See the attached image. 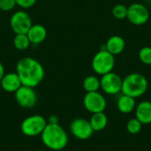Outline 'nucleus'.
Returning <instances> with one entry per match:
<instances>
[{
	"mask_svg": "<svg viewBox=\"0 0 151 151\" xmlns=\"http://www.w3.org/2000/svg\"><path fill=\"white\" fill-rule=\"evenodd\" d=\"M16 73L22 85L31 88L37 87L42 81L45 75L42 65L31 57H25L18 61Z\"/></svg>",
	"mask_w": 151,
	"mask_h": 151,
	"instance_id": "obj_1",
	"label": "nucleus"
},
{
	"mask_svg": "<svg viewBox=\"0 0 151 151\" xmlns=\"http://www.w3.org/2000/svg\"><path fill=\"white\" fill-rule=\"evenodd\" d=\"M41 140L46 148L54 151L62 150L68 143V134L58 123H47L41 134Z\"/></svg>",
	"mask_w": 151,
	"mask_h": 151,
	"instance_id": "obj_2",
	"label": "nucleus"
},
{
	"mask_svg": "<svg viewBox=\"0 0 151 151\" xmlns=\"http://www.w3.org/2000/svg\"><path fill=\"white\" fill-rule=\"evenodd\" d=\"M148 87V80L143 74L132 73L123 79L121 92L124 95L137 98L146 93Z\"/></svg>",
	"mask_w": 151,
	"mask_h": 151,
	"instance_id": "obj_3",
	"label": "nucleus"
},
{
	"mask_svg": "<svg viewBox=\"0 0 151 151\" xmlns=\"http://www.w3.org/2000/svg\"><path fill=\"white\" fill-rule=\"evenodd\" d=\"M115 65V56L110 53L108 50H101L97 51L91 62L93 71L98 75H104L112 72Z\"/></svg>",
	"mask_w": 151,
	"mask_h": 151,
	"instance_id": "obj_4",
	"label": "nucleus"
},
{
	"mask_svg": "<svg viewBox=\"0 0 151 151\" xmlns=\"http://www.w3.org/2000/svg\"><path fill=\"white\" fill-rule=\"evenodd\" d=\"M47 125V119L42 115H31L23 119L20 125L21 133L27 137L41 135Z\"/></svg>",
	"mask_w": 151,
	"mask_h": 151,
	"instance_id": "obj_5",
	"label": "nucleus"
},
{
	"mask_svg": "<svg viewBox=\"0 0 151 151\" xmlns=\"http://www.w3.org/2000/svg\"><path fill=\"white\" fill-rule=\"evenodd\" d=\"M30 15L24 10L15 12L10 18V27L16 34H27L32 26Z\"/></svg>",
	"mask_w": 151,
	"mask_h": 151,
	"instance_id": "obj_6",
	"label": "nucleus"
},
{
	"mask_svg": "<svg viewBox=\"0 0 151 151\" xmlns=\"http://www.w3.org/2000/svg\"><path fill=\"white\" fill-rule=\"evenodd\" d=\"M127 19L135 26H142L148 22L150 19L149 9L141 3H134L127 6Z\"/></svg>",
	"mask_w": 151,
	"mask_h": 151,
	"instance_id": "obj_7",
	"label": "nucleus"
},
{
	"mask_svg": "<svg viewBox=\"0 0 151 151\" xmlns=\"http://www.w3.org/2000/svg\"><path fill=\"white\" fill-rule=\"evenodd\" d=\"M83 105L90 113H97L104 111L107 103L105 97L98 91L87 92L83 98Z\"/></svg>",
	"mask_w": 151,
	"mask_h": 151,
	"instance_id": "obj_8",
	"label": "nucleus"
},
{
	"mask_svg": "<svg viewBox=\"0 0 151 151\" xmlns=\"http://www.w3.org/2000/svg\"><path fill=\"white\" fill-rule=\"evenodd\" d=\"M123 79L116 73L111 72L102 75L100 79V88L108 95H117L121 92Z\"/></svg>",
	"mask_w": 151,
	"mask_h": 151,
	"instance_id": "obj_9",
	"label": "nucleus"
},
{
	"mask_svg": "<svg viewBox=\"0 0 151 151\" xmlns=\"http://www.w3.org/2000/svg\"><path fill=\"white\" fill-rule=\"evenodd\" d=\"M69 129L75 138L81 141L89 139L94 133L89 121L82 118H76L73 119L70 123Z\"/></svg>",
	"mask_w": 151,
	"mask_h": 151,
	"instance_id": "obj_10",
	"label": "nucleus"
},
{
	"mask_svg": "<svg viewBox=\"0 0 151 151\" xmlns=\"http://www.w3.org/2000/svg\"><path fill=\"white\" fill-rule=\"evenodd\" d=\"M34 88H35L21 85L19 88L14 93L15 100L21 108L29 109L33 108L36 104L38 98L37 94Z\"/></svg>",
	"mask_w": 151,
	"mask_h": 151,
	"instance_id": "obj_11",
	"label": "nucleus"
},
{
	"mask_svg": "<svg viewBox=\"0 0 151 151\" xmlns=\"http://www.w3.org/2000/svg\"><path fill=\"white\" fill-rule=\"evenodd\" d=\"M0 85L4 91L8 93H15L22 84L16 72H11L4 75L0 81Z\"/></svg>",
	"mask_w": 151,
	"mask_h": 151,
	"instance_id": "obj_12",
	"label": "nucleus"
},
{
	"mask_svg": "<svg viewBox=\"0 0 151 151\" xmlns=\"http://www.w3.org/2000/svg\"><path fill=\"white\" fill-rule=\"evenodd\" d=\"M27 35L31 42V44L37 45L42 43L47 36V30L44 26L41 24L32 25L27 33Z\"/></svg>",
	"mask_w": 151,
	"mask_h": 151,
	"instance_id": "obj_13",
	"label": "nucleus"
},
{
	"mask_svg": "<svg viewBox=\"0 0 151 151\" xmlns=\"http://www.w3.org/2000/svg\"><path fill=\"white\" fill-rule=\"evenodd\" d=\"M135 118L142 124H151V102L142 101L135 107Z\"/></svg>",
	"mask_w": 151,
	"mask_h": 151,
	"instance_id": "obj_14",
	"label": "nucleus"
},
{
	"mask_svg": "<svg viewBox=\"0 0 151 151\" xmlns=\"http://www.w3.org/2000/svg\"><path fill=\"white\" fill-rule=\"evenodd\" d=\"M126 47V42L120 35H111L105 43V50L114 56L122 53Z\"/></svg>",
	"mask_w": 151,
	"mask_h": 151,
	"instance_id": "obj_15",
	"label": "nucleus"
},
{
	"mask_svg": "<svg viewBox=\"0 0 151 151\" xmlns=\"http://www.w3.org/2000/svg\"><path fill=\"white\" fill-rule=\"evenodd\" d=\"M117 107H118V110L121 113L128 114L132 112L134 110H135V107H136L135 98L123 94L122 96L119 97L117 101Z\"/></svg>",
	"mask_w": 151,
	"mask_h": 151,
	"instance_id": "obj_16",
	"label": "nucleus"
},
{
	"mask_svg": "<svg viewBox=\"0 0 151 151\" xmlns=\"http://www.w3.org/2000/svg\"><path fill=\"white\" fill-rule=\"evenodd\" d=\"M89 123H90L94 132L102 131L106 127V126L108 124L107 115L104 111L93 113L90 119H89Z\"/></svg>",
	"mask_w": 151,
	"mask_h": 151,
	"instance_id": "obj_17",
	"label": "nucleus"
},
{
	"mask_svg": "<svg viewBox=\"0 0 151 151\" xmlns=\"http://www.w3.org/2000/svg\"><path fill=\"white\" fill-rule=\"evenodd\" d=\"M82 87L86 92L98 91L100 88V79L95 75L87 76L82 82Z\"/></svg>",
	"mask_w": 151,
	"mask_h": 151,
	"instance_id": "obj_18",
	"label": "nucleus"
},
{
	"mask_svg": "<svg viewBox=\"0 0 151 151\" xmlns=\"http://www.w3.org/2000/svg\"><path fill=\"white\" fill-rule=\"evenodd\" d=\"M13 45L19 50H26L30 47L31 42L27 34H16L13 38Z\"/></svg>",
	"mask_w": 151,
	"mask_h": 151,
	"instance_id": "obj_19",
	"label": "nucleus"
},
{
	"mask_svg": "<svg viewBox=\"0 0 151 151\" xmlns=\"http://www.w3.org/2000/svg\"><path fill=\"white\" fill-rule=\"evenodd\" d=\"M112 15L117 19H127V6L122 4H118L112 8Z\"/></svg>",
	"mask_w": 151,
	"mask_h": 151,
	"instance_id": "obj_20",
	"label": "nucleus"
},
{
	"mask_svg": "<svg viewBox=\"0 0 151 151\" xmlns=\"http://www.w3.org/2000/svg\"><path fill=\"white\" fill-rule=\"evenodd\" d=\"M138 58L140 61L147 65H151V47H142L138 53Z\"/></svg>",
	"mask_w": 151,
	"mask_h": 151,
	"instance_id": "obj_21",
	"label": "nucleus"
},
{
	"mask_svg": "<svg viewBox=\"0 0 151 151\" xmlns=\"http://www.w3.org/2000/svg\"><path fill=\"white\" fill-rule=\"evenodd\" d=\"M142 124L136 118H134L128 120L127 124V130L131 134H136L140 133V131L142 130Z\"/></svg>",
	"mask_w": 151,
	"mask_h": 151,
	"instance_id": "obj_22",
	"label": "nucleus"
},
{
	"mask_svg": "<svg viewBox=\"0 0 151 151\" xmlns=\"http://www.w3.org/2000/svg\"><path fill=\"white\" fill-rule=\"evenodd\" d=\"M15 0H0V10L3 12H10L16 6Z\"/></svg>",
	"mask_w": 151,
	"mask_h": 151,
	"instance_id": "obj_23",
	"label": "nucleus"
},
{
	"mask_svg": "<svg viewBox=\"0 0 151 151\" xmlns=\"http://www.w3.org/2000/svg\"><path fill=\"white\" fill-rule=\"evenodd\" d=\"M16 4L23 10L29 9L34 6L37 0H15Z\"/></svg>",
	"mask_w": 151,
	"mask_h": 151,
	"instance_id": "obj_24",
	"label": "nucleus"
},
{
	"mask_svg": "<svg viewBox=\"0 0 151 151\" xmlns=\"http://www.w3.org/2000/svg\"><path fill=\"white\" fill-rule=\"evenodd\" d=\"M47 123H50V124H58V119L56 115H50L48 118Z\"/></svg>",
	"mask_w": 151,
	"mask_h": 151,
	"instance_id": "obj_25",
	"label": "nucleus"
},
{
	"mask_svg": "<svg viewBox=\"0 0 151 151\" xmlns=\"http://www.w3.org/2000/svg\"><path fill=\"white\" fill-rule=\"evenodd\" d=\"M5 74V70H4V66L2 64V62H0V81L2 80V78L4 77V75Z\"/></svg>",
	"mask_w": 151,
	"mask_h": 151,
	"instance_id": "obj_26",
	"label": "nucleus"
}]
</instances>
